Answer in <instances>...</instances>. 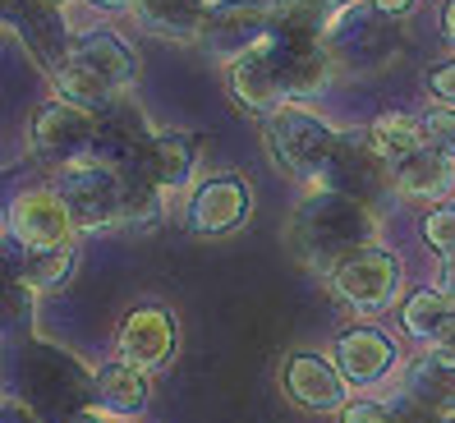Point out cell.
I'll return each mask as SVG.
<instances>
[{
	"label": "cell",
	"mask_w": 455,
	"mask_h": 423,
	"mask_svg": "<svg viewBox=\"0 0 455 423\" xmlns=\"http://www.w3.org/2000/svg\"><path fill=\"white\" fill-rule=\"evenodd\" d=\"M372 212L345 194H331V189H317L313 198L299 203L290 221V249L304 267L331 276L345 258H355L359 249L372 244Z\"/></svg>",
	"instance_id": "1"
},
{
	"label": "cell",
	"mask_w": 455,
	"mask_h": 423,
	"mask_svg": "<svg viewBox=\"0 0 455 423\" xmlns=\"http://www.w3.org/2000/svg\"><path fill=\"white\" fill-rule=\"evenodd\" d=\"M267 143H272L276 162H281L294 180H308V184H317V189H323V175H327L331 156H336L340 134H336V129L317 116V111H308V106L285 101L281 111L267 116Z\"/></svg>",
	"instance_id": "2"
},
{
	"label": "cell",
	"mask_w": 455,
	"mask_h": 423,
	"mask_svg": "<svg viewBox=\"0 0 455 423\" xmlns=\"http://www.w3.org/2000/svg\"><path fill=\"white\" fill-rule=\"evenodd\" d=\"M56 194L69 207L74 230H101V226L120 221V175H116L111 162H101V156L65 166Z\"/></svg>",
	"instance_id": "3"
},
{
	"label": "cell",
	"mask_w": 455,
	"mask_h": 423,
	"mask_svg": "<svg viewBox=\"0 0 455 423\" xmlns=\"http://www.w3.org/2000/svg\"><path fill=\"white\" fill-rule=\"evenodd\" d=\"M327 281H331V295L345 299L350 308H359V313H382V308H391V299L400 295V262H395V253L368 244V249H359L355 258H345Z\"/></svg>",
	"instance_id": "4"
},
{
	"label": "cell",
	"mask_w": 455,
	"mask_h": 423,
	"mask_svg": "<svg viewBox=\"0 0 455 423\" xmlns=\"http://www.w3.org/2000/svg\"><path fill=\"white\" fill-rule=\"evenodd\" d=\"M97 148V116L78 111L69 101H51L33 116V152L42 156L46 166H74L88 162Z\"/></svg>",
	"instance_id": "5"
},
{
	"label": "cell",
	"mask_w": 455,
	"mask_h": 423,
	"mask_svg": "<svg viewBox=\"0 0 455 423\" xmlns=\"http://www.w3.org/2000/svg\"><path fill=\"white\" fill-rule=\"evenodd\" d=\"M230 92L244 101V111L253 116H272L290 101L285 97V74H281V51L272 37H262L258 46H249L244 56L230 60Z\"/></svg>",
	"instance_id": "6"
},
{
	"label": "cell",
	"mask_w": 455,
	"mask_h": 423,
	"mask_svg": "<svg viewBox=\"0 0 455 423\" xmlns=\"http://www.w3.org/2000/svg\"><path fill=\"white\" fill-rule=\"evenodd\" d=\"M272 23H276V5H267V0H226V5L207 10L203 42L217 56L235 60L249 46H258L262 37H272Z\"/></svg>",
	"instance_id": "7"
},
{
	"label": "cell",
	"mask_w": 455,
	"mask_h": 423,
	"mask_svg": "<svg viewBox=\"0 0 455 423\" xmlns=\"http://www.w3.org/2000/svg\"><path fill=\"white\" fill-rule=\"evenodd\" d=\"M10 226H14V240L28 249V253H46V249H60L69 244L74 235V217L56 189H23L10 207Z\"/></svg>",
	"instance_id": "8"
},
{
	"label": "cell",
	"mask_w": 455,
	"mask_h": 423,
	"mask_svg": "<svg viewBox=\"0 0 455 423\" xmlns=\"http://www.w3.org/2000/svg\"><path fill=\"white\" fill-rule=\"evenodd\" d=\"M285 395L294 405H304V410H345L350 405V382L340 378V368L336 359L327 355H313V350H299V355H290L285 359Z\"/></svg>",
	"instance_id": "9"
},
{
	"label": "cell",
	"mask_w": 455,
	"mask_h": 423,
	"mask_svg": "<svg viewBox=\"0 0 455 423\" xmlns=\"http://www.w3.org/2000/svg\"><path fill=\"white\" fill-rule=\"evenodd\" d=\"M175 355V317L162 304H143L133 308L120 323V359L152 373V368H166Z\"/></svg>",
	"instance_id": "10"
},
{
	"label": "cell",
	"mask_w": 455,
	"mask_h": 423,
	"mask_svg": "<svg viewBox=\"0 0 455 423\" xmlns=\"http://www.w3.org/2000/svg\"><path fill=\"white\" fill-rule=\"evenodd\" d=\"M336 368H340V378L345 382H355V387H378L395 373V340L378 327H355V331H345L336 340Z\"/></svg>",
	"instance_id": "11"
},
{
	"label": "cell",
	"mask_w": 455,
	"mask_h": 423,
	"mask_svg": "<svg viewBox=\"0 0 455 423\" xmlns=\"http://www.w3.org/2000/svg\"><path fill=\"white\" fill-rule=\"evenodd\" d=\"M387 180H391V175H387V162L368 148L363 134H340L336 156H331V166H327V175H323V189L363 203L368 194H378Z\"/></svg>",
	"instance_id": "12"
},
{
	"label": "cell",
	"mask_w": 455,
	"mask_h": 423,
	"mask_svg": "<svg viewBox=\"0 0 455 423\" xmlns=\"http://www.w3.org/2000/svg\"><path fill=\"white\" fill-rule=\"evenodd\" d=\"M116 166H133V171H143L156 189L171 194L180 189V184H189L194 180V166H198V143L189 134H175V129H166V134H152L133 156H124V162Z\"/></svg>",
	"instance_id": "13"
},
{
	"label": "cell",
	"mask_w": 455,
	"mask_h": 423,
	"mask_svg": "<svg viewBox=\"0 0 455 423\" xmlns=\"http://www.w3.org/2000/svg\"><path fill=\"white\" fill-rule=\"evenodd\" d=\"M249 217V184L239 175H212L189 198V226L198 235H226Z\"/></svg>",
	"instance_id": "14"
},
{
	"label": "cell",
	"mask_w": 455,
	"mask_h": 423,
	"mask_svg": "<svg viewBox=\"0 0 455 423\" xmlns=\"http://www.w3.org/2000/svg\"><path fill=\"white\" fill-rule=\"evenodd\" d=\"M69 60H78V65H88L92 74H101L116 92H124L133 78H139V56H133V46L124 37H116V33H88L84 42H74Z\"/></svg>",
	"instance_id": "15"
},
{
	"label": "cell",
	"mask_w": 455,
	"mask_h": 423,
	"mask_svg": "<svg viewBox=\"0 0 455 423\" xmlns=\"http://www.w3.org/2000/svg\"><path fill=\"white\" fill-rule=\"evenodd\" d=\"M92 395H97V410L111 414V419H133L143 405H148V373L133 368L124 359L106 363L97 382H92Z\"/></svg>",
	"instance_id": "16"
},
{
	"label": "cell",
	"mask_w": 455,
	"mask_h": 423,
	"mask_svg": "<svg viewBox=\"0 0 455 423\" xmlns=\"http://www.w3.org/2000/svg\"><path fill=\"white\" fill-rule=\"evenodd\" d=\"M207 0H139L133 14L148 33H162L175 42H194L203 37V23H207Z\"/></svg>",
	"instance_id": "17"
},
{
	"label": "cell",
	"mask_w": 455,
	"mask_h": 423,
	"mask_svg": "<svg viewBox=\"0 0 455 423\" xmlns=\"http://www.w3.org/2000/svg\"><path fill=\"white\" fill-rule=\"evenodd\" d=\"M391 184L405 198H446L455 189V162H446V156L433 152V148H423V152L410 156V162L391 166Z\"/></svg>",
	"instance_id": "18"
},
{
	"label": "cell",
	"mask_w": 455,
	"mask_h": 423,
	"mask_svg": "<svg viewBox=\"0 0 455 423\" xmlns=\"http://www.w3.org/2000/svg\"><path fill=\"white\" fill-rule=\"evenodd\" d=\"M51 84H56L60 101L78 106V111H88V116H101V111H111V106L120 101V92H116L111 84H106L101 74H92L88 65H78V60H69V56L56 65Z\"/></svg>",
	"instance_id": "19"
},
{
	"label": "cell",
	"mask_w": 455,
	"mask_h": 423,
	"mask_svg": "<svg viewBox=\"0 0 455 423\" xmlns=\"http://www.w3.org/2000/svg\"><path fill=\"white\" fill-rule=\"evenodd\" d=\"M363 139L387 166H400V162H410L414 152H423V124L405 111H387L363 129Z\"/></svg>",
	"instance_id": "20"
},
{
	"label": "cell",
	"mask_w": 455,
	"mask_h": 423,
	"mask_svg": "<svg viewBox=\"0 0 455 423\" xmlns=\"http://www.w3.org/2000/svg\"><path fill=\"white\" fill-rule=\"evenodd\" d=\"M455 323V304L442 295L437 285H427V290H414V295L405 299V308H400V327H405L414 340H433Z\"/></svg>",
	"instance_id": "21"
},
{
	"label": "cell",
	"mask_w": 455,
	"mask_h": 423,
	"mask_svg": "<svg viewBox=\"0 0 455 423\" xmlns=\"http://www.w3.org/2000/svg\"><path fill=\"white\" fill-rule=\"evenodd\" d=\"M400 395H410V401H419V405H427V410L455 419V373L437 368L433 359H419V363L410 368L405 391H400Z\"/></svg>",
	"instance_id": "22"
},
{
	"label": "cell",
	"mask_w": 455,
	"mask_h": 423,
	"mask_svg": "<svg viewBox=\"0 0 455 423\" xmlns=\"http://www.w3.org/2000/svg\"><path fill=\"white\" fill-rule=\"evenodd\" d=\"M69 272H74V244L28 253V262H23V285L28 290H60L69 281Z\"/></svg>",
	"instance_id": "23"
},
{
	"label": "cell",
	"mask_w": 455,
	"mask_h": 423,
	"mask_svg": "<svg viewBox=\"0 0 455 423\" xmlns=\"http://www.w3.org/2000/svg\"><path fill=\"white\" fill-rule=\"evenodd\" d=\"M423 148H433V152H442L446 162H455V106H427L423 111Z\"/></svg>",
	"instance_id": "24"
},
{
	"label": "cell",
	"mask_w": 455,
	"mask_h": 423,
	"mask_svg": "<svg viewBox=\"0 0 455 423\" xmlns=\"http://www.w3.org/2000/svg\"><path fill=\"white\" fill-rule=\"evenodd\" d=\"M423 240L433 244L442 258L455 253V203H437L433 212L423 217Z\"/></svg>",
	"instance_id": "25"
},
{
	"label": "cell",
	"mask_w": 455,
	"mask_h": 423,
	"mask_svg": "<svg viewBox=\"0 0 455 423\" xmlns=\"http://www.w3.org/2000/svg\"><path fill=\"white\" fill-rule=\"evenodd\" d=\"M340 423H395L387 401H355L340 410Z\"/></svg>",
	"instance_id": "26"
},
{
	"label": "cell",
	"mask_w": 455,
	"mask_h": 423,
	"mask_svg": "<svg viewBox=\"0 0 455 423\" xmlns=\"http://www.w3.org/2000/svg\"><path fill=\"white\" fill-rule=\"evenodd\" d=\"M427 88L442 106H455V60H442L433 74H427Z\"/></svg>",
	"instance_id": "27"
},
{
	"label": "cell",
	"mask_w": 455,
	"mask_h": 423,
	"mask_svg": "<svg viewBox=\"0 0 455 423\" xmlns=\"http://www.w3.org/2000/svg\"><path fill=\"white\" fill-rule=\"evenodd\" d=\"M427 359H433L437 368H446V373H455V323L427 346Z\"/></svg>",
	"instance_id": "28"
},
{
	"label": "cell",
	"mask_w": 455,
	"mask_h": 423,
	"mask_svg": "<svg viewBox=\"0 0 455 423\" xmlns=\"http://www.w3.org/2000/svg\"><path fill=\"white\" fill-rule=\"evenodd\" d=\"M437 290H442V295L455 304V253L451 258H442V272H437Z\"/></svg>",
	"instance_id": "29"
},
{
	"label": "cell",
	"mask_w": 455,
	"mask_h": 423,
	"mask_svg": "<svg viewBox=\"0 0 455 423\" xmlns=\"http://www.w3.org/2000/svg\"><path fill=\"white\" fill-rule=\"evenodd\" d=\"M378 14H405V10H414V0H368Z\"/></svg>",
	"instance_id": "30"
},
{
	"label": "cell",
	"mask_w": 455,
	"mask_h": 423,
	"mask_svg": "<svg viewBox=\"0 0 455 423\" xmlns=\"http://www.w3.org/2000/svg\"><path fill=\"white\" fill-rule=\"evenodd\" d=\"M442 33L455 42V0H446V5H442Z\"/></svg>",
	"instance_id": "31"
},
{
	"label": "cell",
	"mask_w": 455,
	"mask_h": 423,
	"mask_svg": "<svg viewBox=\"0 0 455 423\" xmlns=\"http://www.w3.org/2000/svg\"><path fill=\"white\" fill-rule=\"evenodd\" d=\"M88 5H97V10H133L139 0H88Z\"/></svg>",
	"instance_id": "32"
},
{
	"label": "cell",
	"mask_w": 455,
	"mask_h": 423,
	"mask_svg": "<svg viewBox=\"0 0 455 423\" xmlns=\"http://www.w3.org/2000/svg\"><path fill=\"white\" fill-rule=\"evenodd\" d=\"M65 423H106V419H101V414H88V410H84V414H69Z\"/></svg>",
	"instance_id": "33"
},
{
	"label": "cell",
	"mask_w": 455,
	"mask_h": 423,
	"mask_svg": "<svg viewBox=\"0 0 455 423\" xmlns=\"http://www.w3.org/2000/svg\"><path fill=\"white\" fill-rule=\"evenodd\" d=\"M323 5H327V10L336 14V10H345V0H323Z\"/></svg>",
	"instance_id": "34"
},
{
	"label": "cell",
	"mask_w": 455,
	"mask_h": 423,
	"mask_svg": "<svg viewBox=\"0 0 455 423\" xmlns=\"http://www.w3.org/2000/svg\"><path fill=\"white\" fill-rule=\"evenodd\" d=\"M46 5H69V0H46Z\"/></svg>",
	"instance_id": "35"
}]
</instances>
